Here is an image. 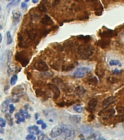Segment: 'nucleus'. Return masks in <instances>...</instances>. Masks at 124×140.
Returning a JSON list of instances; mask_svg holds the SVG:
<instances>
[{"instance_id": "1", "label": "nucleus", "mask_w": 124, "mask_h": 140, "mask_svg": "<svg viewBox=\"0 0 124 140\" xmlns=\"http://www.w3.org/2000/svg\"><path fill=\"white\" fill-rule=\"evenodd\" d=\"M95 52V47L89 44H81L78 47V54L83 58H89Z\"/></svg>"}, {"instance_id": "2", "label": "nucleus", "mask_w": 124, "mask_h": 140, "mask_svg": "<svg viewBox=\"0 0 124 140\" xmlns=\"http://www.w3.org/2000/svg\"><path fill=\"white\" fill-rule=\"evenodd\" d=\"M91 71V68L89 67H81L77 68L73 73V76L75 78H82L87 75Z\"/></svg>"}, {"instance_id": "3", "label": "nucleus", "mask_w": 124, "mask_h": 140, "mask_svg": "<svg viewBox=\"0 0 124 140\" xmlns=\"http://www.w3.org/2000/svg\"><path fill=\"white\" fill-rule=\"evenodd\" d=\"M64 134L65 135V140H73L75 138L76 131L71 126L64 124Z\"/></svg>"}, {"instance_id": "4", "label": "nucleus", "mask_w": 124, "mask_h": 140, "mask_svg": "<svg viewBox=\"0 0 124 140\" xmlns=\"http://www.w3.org/2000/svg\"><path fill=\"white\" fill-rule=\"evenodd\" d=\"M64 133V124L57 125L52 128L50 131V136L52 138H56L59 136L60 134Z\"/></svg>"}, {"instance_id": "5", "label": "nucleus", "mask_w": 124, "mask_h": 140, "mask_svg": "<svg viewBox=\"0 0 124 140\" xmlns=\"http://www.w3.org/2000/svg\"><path fill=\"white\" fill-rule=\"evenodd\" d=\"M115 111L114 109L112 108H109V109H103L99 113V116H101L103 119L107 120V119H109L110 118H111L112 116H113L115 115Z\"/></svg>"}, {"instance_id": "6", "label": "nucleus", "mask_w": 124, "mask_h": 140, "mask_svg": "<svg viewBox=\"0 0 124 140\" xmlns=\"http://www.w3.org/2000/svg\"><path fill=\"white\" fill-rule=\"evenodd\" d=\"M34 68L40 72H46L49 70L47 64L43 60H38L34 63Z\"/></svg>"}, {"instance_id": "7", "label": "nucleus", "mask_w": 124, "mask_h": 140, "mask_svg": "<svg viewBox=\"0 0 124 140\" xmlns=\"http://www.w3.org/2000/svg\"><path fill=\"white\" fill-rule=\"evenodd\" d=\"M15 59L19 63H20V64L24 67L28 64V62H29V60L27 58V57L22 52L17 53L16 56H15Z\"/></svg>"}, {"instance_id": "8", "label": "nucleus", "mask_w": 124, "mask_h": 140, "mask_svg": "<svg viewBox=\"0 0 124 140\" xmlns=\"http://www.w3.org/2000/svg\"><path fill=\"white\" fill-rule=\"evenodd\" d=\"M43 112L44 113V116L49 118L50 122H53L54 120L57 117V113L54 110H45Z\"/></svg>"}, {"instance_id": "9", "label": "nucleus", "mask_w": 124, "mask_h": 140, "mask_svg": "<svg viewBox=\"0 0 124 140\" xmlns=\"http://www.w3.org/2000/svg\"><path fill=\"white\" fill-rule=\"evenodd\" d=\"M50 7V3L48 0H41L40 5L38 6L39 10L42 12H47Z\"/></svg>"}, {"instance_id": "10", "label": "nucleus", "mask_w": 124, "mask_h": 140, "mask_svg": "<svg viewBox=\"0 0 124 140\" xmlns=\"http://www.w3.org/2000/svg\"><path fill=\"white\" fill-rule=\"evenodd\" d=\"M48 88L49 89L50 91L52 92L53 93V97L54 99H57L60 95V91H59V88L57 87L55 84H52V83H49L48 84Z\"/></svg>"}, {"instance_id": "11", "label": "nucleus", "mask_w": 124, "mask_h": 140, "mask_svg": "<svg viewBox=\"0 0 124 140\" xmlns=\"http://www.w3.org/2000/svg\"><path fill=\"white\" fill-rule=\"evenodd\" d=\"M80 130L83 134H84L86 136H88V137L94 134V129L89 126H83L82 127L80 128Z\"/></svg>"}, {"instance_id": "12", "label": "nucleus", "mask_w": 124, "mask_h": 140, "mask_svg": "<svg viewBox=\"0 0 124 140\" xmlns=\"http://www.w3.org/2000/svg\"><path fill=\"white\" fill-rule=\"evenodd\" d=\"M115 99L116 98L114 97V96H111V97H109L106 99H105L102 102V105L104 108H106L107 107H109L110 105H112L115 102Z\"/></svg>"}, {"instance_id": "13", "label": "nucleus", "mask_w": 124, "mask_h": 140, "mask_svg": "<svg viewBox=\"0 0 124 140\" xmlns=\"http://www.w3.org/2000/svg\"><path fill=\"white\" fill-rule=\"evenodd\" d=\"M98 103V99L97 98H93L90 99L88 103V111L90 113H94L95 111V108Z\"/></svg>"}, {"instance_id": "14", "label": "nucleus", "mask_w": 124, "mask_h": 140, "mask_svg": "<svg viewBox=\"0 0 124 140\" xmlns=\"http://www.w3.org/2000/svg\"><path fill=\"white\" fill-rule=\"evenodd\" d=\"M10 99H7L2 103V105L0 106V109L2 113H5L8 110V108L10 106Z\"/></svg>"}, {"instance_id": "15", "label": "nucleus", "mask_w": 124, "mask_h": 140, "mask_svg": "<svg viewBox=\"0 0 124 140\" xmlns=\"http://www.w3.org/2000/svg\"><path fill=\"white\" fill-rule=\"evenodd\" d=\"M21 17V12L18 10H13L12 12V20L14 23H18Z\"/></svg>"}, {"instance_id": "16", "label": "nucleus", "mask_w": 124, "mask_h": 140, "mask_svg": "<svg viewBox=\"0 0 124 140\" xmlns=\"http://www.w3.org/2000/svg\"><path fill=\"white\" fill-rule=\"evenodd\" d=\"M27 34H28L29 39H30L31 41H34L36 39V36L38 35V33L36 31V30L30 29L28 31H27Z\"/></svg>"}, {"instance_id": "17", "label": "nucleus", "mask_w": 124, "mask_h": 140, "mask_svg": "<svg viewBox=\"0 0 124 140\" xmlns=\"http://www.w3.org/2000/svg\"><path fill=\"white\" fill-rule=\"evenodd\" d=\"M41 23L44 25H51L53 24V20L49 15H45L41 20Z\"/></svg>"}, {"instance_id": "18", "label": "nucleus", "mask_w": 124, "mask_h": 140, "mask_svg": "<svg viewBox=\"0 0 124 140\" xmlns=\"http://www.w3.org/2000/svg\"><path fill=\"white\" fill-rule=\"evenodd\" d=\"M28 131L30 134H34V135H39L40 134V130L38 126H29L28 128Z\"/></svg>"}, {"instance_id": "19", "label": "nucleus", "mask_w": 124, "mask_h": 140, "mask_svg": "<svg viewBox=\"0 0 124 140\" xmlns=\"http://www.w3.org/2000/svg\"><path fill=\"white\" fill-rule=\"evenodd\" d=\"M69 119H70V121L73 123L77 124V123H79L81 122V117L80 116H78V115H71L69 116Z\"/></svg>"}, {"instance_id": "20", "label": "nucleus", "mask_w": 124, "mask_h": 140, "mask_svg": "<svg viewBox=\"0 0 124 140\" xmlns=\"http://www.w3.org/2000/svg\"><path fill=\"white\" fill-rule=\"evenodd\" d=\"M75 93L78 96H82L86 93V89L83 86H78L75 89Z\"/></svg>"}, {"instance_id": "21", "label": "nucleus", "mask_w": 124, "mask_h": 140, "mask_svg": "<svg viewBox=\"0 0 124 140\" xmlns=\"http://www.w3.org/2000/svg\"><path fill=\"white\" fill-rule=\"evenodd\" d=\"M15 117L16 119L18 120V121H17L18 123H20V122H24L25 120L26 119L25 117L23 115L22 113H16L15 115Z\"/></svg>"}, {"instance_id": "22", "label": "nucleus", "mask_w": 124, "mask_h": 140, "mask_svg": "<svg viewBox=\"0 0 124 140\" xmlns=\"http://www.w3.org/2000/svg\"><path fill=\"white\" fill-rule=\"evenodd\" d=\"M88 83L92 86H95L98 83V79L96 76H91L88 79Z\"/></svg>"}, {"instance_id": "23", "label": "nucleus", "mask_w": 124, "mask_h": 140, "mask_svg": "<svg viewBox=\"0 0 124 140\" xmlns=\"http://www.w3.org/2000/svg\"><path fill=\"white\" fill-rule=\"evenodd\" d=\"M73 110L77 112V113H83V110H84V107L81 105H74L73 107Z\"/></svg>"}, {"instance_id": "24", "label": "nucleus", "mask_w": 124, "mask_h": 140, "mask_svg": "<svg viewBox=\"0 0 124 140\" xmlns=\"http://www.w3.org/2000/svg\"><path fill=\"white\" fill-rule=\"evenodd\" d=\"M109 65L110 66H115V65H118V66H121L122 64L118 60H111L109 62Z\"/></svg>"}, {"instance_id": "25", "label": "nucleus", "mask_w": 124, "mask_h": 140, "mask_svg": "<svg viewBox=\"0 0 124 140\" xmlns=\"http://www.w3.org/2000/svg\"><path fill=\"white\" fill-rule=\"evenodd\" d=\"M5 119L6 121L8 122V124L10 126H12L13 125V121H12V118L10 113H6L5 114Z\"/></svg>"}, {"instance_id": "26", "label": "nucleus", "mask_w": 124, "mask_h": 140, "mask_svg": "<svg viewBox=\"0 0 124 140\" xmlns=\"http://www.w3.org/2000/svg\"><path fill=\"white\" fill-rule=\"evenodd\" d=\"M12 42V38L11 34H10V31H7V45H10L11 44V43Z\"/></svg>"}, {"instance_id": "27", "label": "nucleus", "mask_w": 124, "mask_h": 140, "mask_svg": "<svg viewBox=\"0 0 124 140\" xmlns=\"http://www.w3.org/2000/svg\"><path fill=\"white\" fill-rule=\"evenodd\" d=\"M52 82L57 86V85H61L63 84V81L59 78H54L52 79Z\"/></svg>"}, {"instance_id": "28", "label": "nucleus", "mask_w": 124, "mask_h": 140, "mask_svg": "<svg viewBox=\"0 0 124 140\" xmlns=\"http://www.w3.org/2000/svg\"><path fill=\"white\" fill-rule=\"evenodd\" d=\"M113 33H114V31H108L102 33L100 35L103 37H108V36H112L115 35V34H113Z\"/></svg>"}, {"instance_id": "29", "label": "nucleus", "mask_w": 124, "mask_h": 140, "mask_svg": "<svg viewBox=\"0 0 124 140\" xmlns=\"http://www.w3.org/2000/svg\"><path fill=\"white\" fill-rule=\"evenodd\" d=\"M18 75L17 74H15V75H13L12 76V78H11V79H10V84L12 85V86H14L15 83H16V82L18 81Z\"/></svg>"}, {"instance_id": "30", "label": "nucleus", "mask_w": 124, "mask_h": 140, "mask_svg": "<svg viewBox=\"0 0 124 140\" xmlns=\"http://www.w3.org/2000/svg\"><path fill=\"white\" fill-rule=\"evenodd\" d=\"M37 140H52V139H50V138H49L47 135H45V134H41L38 136Z\"/></svg>"}, {"instance_id": "31", "label": "nucleus", "mask_w": 124, "mask_h": 140, "mask_svg": "<svg viewBox=\"0 0 124 140\" xmlns=\"http://www.w3.org/2000/svg\"><path fill=\"white\" fill-rule=\"evenodd\" d=\"M73 68H74V65H72V64L66 65H64V66H63V70L68 71V70H72V69H73Z\"/></svg>"}, {"instance_id": "32", "label": "nucleus", "mask_w": 124, "mask_h": 140, "mask_svg": "<svg viewBox=\"0 0 124 140\" xmlns=\"http://www.w3.org/2000/svg\"><path fill=\"white\" fill-rule=\"evenodd\" d=\"M19 113H22L24 116L25 117V118H30V115L28 113V112L27 110H20Z\"/></svg>"}, {"instance_id": "33", "label": "nucleus", "mask_w": 124, "mask_h": 140, "mask_svg": "<svg viewBox=\"0 0 124 140\" xmlns=\"http://www.w3.org/2000/svg\"><path fill=\"white\" fill-rule=\"evenodd\" d=\"M107 81L110 83H117L118 81V79L116 78H114V77H109L107 78Z\"/></svg>"}, {"instance_id": "34", "label": "nucleus", "mask_w": 124, "mask_h": 140, "mask_svg": "<svg viewBox=\"0 0 124 140\" xmlns=\"http://www.w3.org/2000/svg\"><path fill=\"white\" fill-rule=\"evenodd\" d=\"M116 110L118 114H124V107L123 106H118L116 107Z\"/></svg>"}, {"instance_id": "35", "label": "nucleus", "mask_w": 124, "mask_h": 140, "mask_svg": "<svg viewBox=\"0 0 124 140\" xmlns=\"http://www.w3.org/2000/svg\"><path fill=\"white\" fill-rule=\"evenodd\" d=\"M41 76H43V77H44V78H50V77L52 76V73H50V72L46 71V72H44V73L41 74Z\"/></svg>"}, {"instance_id": "36", "label": "nucleus", "mask_w": 124, "mask_h": 140, "mask_svg": "<svg viewBox=\"0 0 124 140\" xmlns=\"http://www.w3.org/2000/svg\"><path fill=\"white\" fill-rule=\"evenodd\" d=\"M25 139L26 140H36V136L35 135H34V134H28L27 136H26V137H25Z\"/></svg>"}, {"instance_id": "37", "label": "nucleus", "mask_w": 124, "mask_h": 140, "mask_svg": "<svg viewBox=\"0 0 124 140\" xmlns=\"http://www.w3.org/2000/svg\"><path fill=\"white\" fill-rule=\"evenodd\" d=\"M6 126V120H5L2 118H0V126L2 128H4Z\"/></svg>"}, {"instance_id": "38", "label": "nucleus", "mask_w": 124, "mask_h": 140, "mask_svg": "<svg viewBox=\"0 0 124 140\" xmlns=\"http://www.w3.org/2000/svg\"><path fill=\"white\" fill-rule=\"evenodd\" d=\"M14 111H15V106L12 105V104H10V106H9V112H10V113L12 114Z\"/></svg>"}, {"instance_id": "39", "label": "nucleus", "mask_w": 124, "mask_h": 140, "mask_svg": "<svg viewBox=\"0 0 124 140\" xmlns=\"http://www.w3.org/2000/svg\"><path fill=\"white\" fill-rule=\"evenodd\" d=\"M94 119H95V116L92 115V114L89 115V116H88V121H92Z\"/></svg>"}, {"instance_id": "40", "label": "nucleus", "mask_w": 124, "mask_h": 140, "mask_svg": "<svg viewBox=\"0 0 124 140\" xmlns=\"http://www.w3.org/2000/svg\"><path fill=\"white\" fill-rule=\"evenodd\" d=\"M122 73V70H119L118 69H115V70H112V73L113 74H120Z\"/></svg>"}, {"instance_id": "41", "label": "nucleus", "mask_w": 124, "mask_h": 140, "mask_svg": "<svg viewBox=\"0 0 124 140\" xmlns=\"http://www.w3.org/2000/svg\"><path fill=\"white\" fill-rule=\"evenodd\" d=\"M27 4L25 3V2H22L21 3V8L22 9H25L26 7H27Z\"/></svg>"}, {"instance_id": "42", "label": "nucleus", "mask_w": 124, "mask_h": 140, "mask_svg": "<svg viewBox=\"0 0 124 140\" xmlns=\"http://www.w3.org/2000/svg\"><path fill=\"white\" fill-rule=\"evenodd\" d=\"M44 123V121L43 120H38L37 121V124L39 125H42Z\"/></svg>"}, {"instance_id": "43", "label": "nucleus", "mask_w": 124, "mask_h": 140, "mask_svg": "<svg viewBox=\"0 0 124 140\" xmlns=\"http://www.w3.org/2000/svg\"><path fill=\"white\" fill-rule=\"evenodd\" d=\"M97 140H106L104 137H102V136H99V137H97V139H96Z\"/></svg>"}, {"instance_id": "44", "label": "nucleus", "mask_w": 124, "mask_h": 140, "mask_svg": "<svg viewBox=\"0 0 124 140\" xmlns=\"http://www.w3.org/2000/svg\"><path fill=\"white\" fill-rule=\"evenodd\" d=\"M46 128H47V124L44 123L41 125V128H42V129H45Z\"/></svg>"}, {"instance_id": "45", "label": "nucleus", "mask_w": 124, "mask_h": 140, "mask_svg": "<svg viewBox=\"0 0 124 140\" xmlns=\"http://www.w3.org/2000/svg\"><path fill=\"white\" fill-rule=\"evenodd\" d=\"M32 2H33V3H34V4H36V3H38L39 0H33Z\"/></svg>"}, {"instance_id": "46", "label": "nucleus", "mask_w": 124, "mask_h": 140, "mask_svg": "<svg viewBox=\"0 0 124 140\" xmlns=\"http://www.w3.org/2000/svg\"><path fill=\"white\" fill-rule=\"evenodd\" d=\"M2 35L0 34V43L2 42Z\"/></svg>"}, {"instance_id": "47", "label": "nucleus", "mask_w": 124, "mask_h": 140, "mask_svg": "<svg viewBox=\"0 0 124 140\" xmlns=\"http://www.w3.org/2000/svg\"><path fill=\"white\" fill-rule=\"evenodd\" d=\"M38 116H39V114H38V113H36V119H38Z\"/></svg>"}, {"instance_id": "48", "label": "nucleus", "mask_w": 124, "mask_h": 140, "mask_svg": "<svg viewBox=\"0 0 124 140\" xmlns=\"http://www.w3.org/2000/svg\"><path fill=\"white\" fill-rule=\"evenodd\" d=\"M29 1H30V0H25V2L26 3V2H28Z\"/></svg>"}, {"instance_id": "49", "label": "nucleus", "mask_w": 124, "mask_h": 140, "mask_svg": "<svg viewBox=\"0 0 124 140\" xmlns=\"http://www.w3.org/2000/svg\"><path fill=\"white\" fill-rule=\"evenodd\" d=\"M74 1H76V2H80L81 0H74Z\"/></svg>"}, {"instance_id": "50", "label": "nucleus", "mask_w": 124, "mask_h": 140, "mask_svg": "<svg viewBox=\"0 0 124 140\" xmlns=\"http://www.w3.org/2000/svg\"><path fill=\"white\" fill-rule=\"evenodd\" d=\"M2 29V25H0V30Z\"/></svg>"}, {"instance_id": "51", "label": "nucleus", "mask_w": 124, "mask_h": 140, "mask_svg": "<svg viewBox=\"0 0 124 140\" xmlns=\"http://www.w3.org/2000/svg\"><path fill=\"white\" fill-rule=\"evenodd\" d=\"M0 10H1V7H0Z\"/></svg>"}, {"instance_id": "52", "label": "nucleus", "mask_w": 124, "mask_h": 140, "mask_svg": "<svg viewBox=\"0 0 124 140\" xmlns=\"http://www.w3.org/2000/svg\"><path fill=\"white\" fill-rule=\"evenodd\" d=\"M80 140H85V139H80Z\"/></svg>"}, {"instance_id": "53", "label": "nucleus", "mask_w": 124, "mask_h": 140, "mask_svg": "<svg viewBox=\"0 0 124 140\" xmlns=\"http://www.w3.org/2000/svg\"><path fill=\"white\" fill-rule=\"evenodd\" d=\"M0 140H2V139H0Z\"/></svg>"}]
</instances>
